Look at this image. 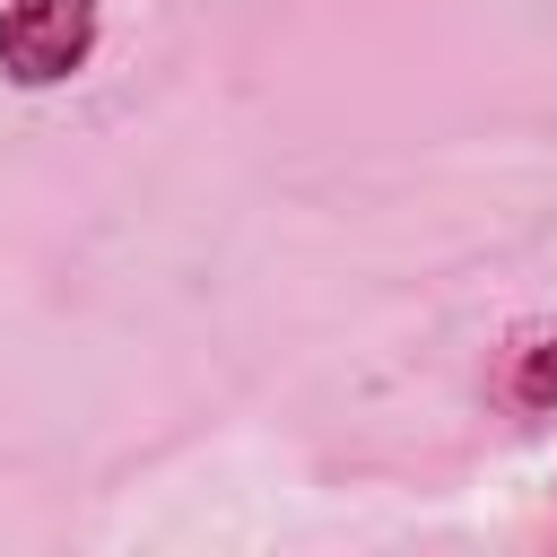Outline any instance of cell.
<instances>
[{
    "instance_id": "obj_1",
    "label": "cell",
    "mask_w": 557,
    "mask_h": 557,
    "mask_svg": "<svg viewBox=\"0 0 557 557\" xmlns=\"http://www.w3.org/2000/svg\"><path fill=\"white\" fill-rule=\"evenodd\" d=\"M96 52V0H0V70L17 87H52Z\"/></svg>"
},
{
    "instance_id": "obj_2",
    "label": "cell",
    "mask_w": 557,
    "mask_h": 557,
    "mask_svg": "<svg viewBox=\"0 0 557 557\" xmlns=\"http://www.w3.org/2000/svg\"><path fill=\"white\" fill-rule=\"evenodd\" d=\"M513 400H522V409H557V331L522 348V366H513Z\"/></svg>"
}]
</instances>
